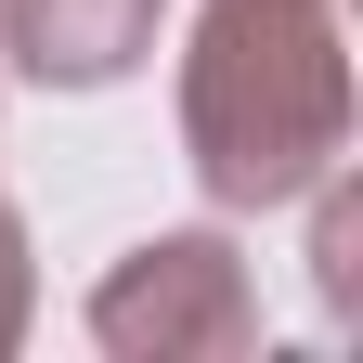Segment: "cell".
Here are the masks:
<instances>
[{"mask_svg": "<svg viewBox=\"0 0 363 363\" xmlns=\"http://www.w3.org/2000/svg\"><path fill=\"white\" fill-rule=\"evenodd\" d=\"M182 156L208 208H298L350 156L337 0H208L182 39Z\"/></svg>", "mask_w": 363, "mask_h": 363, "instance_id": "obj_1", "label": "cell"}, {"mask_svg": "<svg viewBox=\"0 0 363 363\" xmlns=\"http://www.w3.org/2000/svg\"><path fill=\"white\" fill-rule=\"evenodd\" d=\"M169 0H0V52H13L39 91H117L156 52Z\"/></svg>", "mask_w": 363, "mask_h": 363, "instance_id": "obj_3", "label": "cell"}, {"mask_svg": "<svg viewBox=\"0 0 363 363\" xmlns=\"http://www.w3.org/2000/svg\"><path fill=\"white\" fill-rule=\"evenodd\" d=\"M26 311H39V272H26V220H13V195H0V350L26 337Z\"/></svg>", "mask_w": 363, "mask_h": 363, "instance_id": "obj_5", "label": "cell"}, {"mask_svg": "<svg viewBox=\"0 0 363 363\" xmlns=\"http://www.w3.org/2000/svg\"><path fill=\"white\" fill-rule=\"evenodd\" d=\"M91 337L117 363H234V350H259V286H247L234 234H143L91 286Z\"/></svg>", "mask_w": 363, "mask_h": 363, "instance_id": "obj_2", "label": "cell"}, {"mask_svg": "<svg viewBox=\"0 0 363 363\" xmlns=\"http://www.w3.org/2000/svg\"><path fill=\"white\" fill-rule=\"evenodd\" d=\"M311 195H325V220H311V286H325V311L350 325V311H363V195H350L337 169L311 182Z\"/></svg>", "mask_w": 363, "mask_h": 363, "instance_id": "obj_4", "label": "cell"}]
</instances>
